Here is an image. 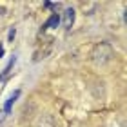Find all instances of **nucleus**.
Segmentation results:
<instances>
[{
    "label": "nucleus",
    "instance_id": "obj_4",
    "mask_svg": "<svg viewBox=\"0 0 127 127\" xmlns=\"http://www.w3.org/2000/svg\"><path fill=\"white\" fill-rule=\"evenodd\" d=\"M18 95H20V91H15V93L7 98V102H5V105H4V113H5V114L11 113V105H13V102L16 100V96H18Z\"/></svg>",
    "mask_w": 127,
    "mask_h": 127
},
{
    "label": "nucleus",
    "instance_id": "obj_2",
    "mask_svg": "<svg viewBox=\"0 0 127 127\" xmlns=\"http://www.w3.org/2000/svg\"><path fill=\"white\" fill-rule=\"evenodd\" d=\"M74 22V9H65L64 11V27H71Z\"/></svg>",
    "mask_w": 127,
    "mask_h": 127
},
{
    "label": "nucleus",
    "instance_id": "obj_3",
    "mask_svg": "<svg viewBox=\"0 0 127 127\" xmlns=\"http://www.w3.org/2000/svg\"><path fill=\"white\" fill-rule=\"evenodd\" d=\"M58 24H60V16L56 15V13H53V15L49 16V20L44 24V29H49V27H56Z\"/></svg>",
    "mask_w": 127,
    "mask_h": 127
},
{
    "label": "nucleus",
    "instance_id": "obj_1",
    "mask_svg": "<svg viewBox=\"0 0 127 127\" xmlns=\"http://www.w3.org/2000/svg\"><path fill=\"white\" fill-rule=\"evenodd\" d=\"M111 58H113V47L109 44H100L93 53V60L96 64H100V65L102 64H107Z\"/></svg>",
    "mask_w": 127,
    "mask_h": 127
},
{
    "label": "nucleus",
    "instance_id": "obj_7",
    "mask_svg": "<svg viewBox=\"0 0 127 127\" xmlns=\"http://www.w3.org/2000/svg\"><path fill=\"white\" fill-rule=\"evenodd\" d=\"M2 55H4V47L0 45V56H2Z\"/></svg>",
    "mask_w": 127,
    "mask_h": 127
},
{
    "label": "nucleus",
    "instance_id": "obj_6",
    "mask_svg": "<svg viewBox=\"0 0 127 127\" xmlns=\"http://www.w3.org/2000/svg\"><path fill=\"white\" fill-rule=\"evenodd\" d=\"M4 116H5V113H4V111H0V122L4 120Z\"/></svg>",
    "mask_w": 127,
    "mask_h": 127
},
{
    "label": "nucleus",
    "instance_id": "obj_5",
    "mask_svg": "<svg viewBox=\"0 0 127 127\" xmlns=\"http://www.w3.org/2000/svg\"><path fill=\"white\" fill-rule=\"evenodd\" d=\"M15 33H16V31H15V27H13V29L9 31V34H7V40H9V42H13V38H15Z\"/></svg>",
    "mask_w": 127,
    "mask_h": 127
}]
</instances>
